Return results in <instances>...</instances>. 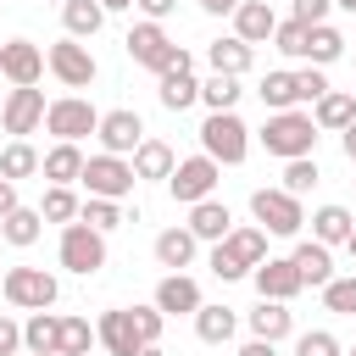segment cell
<instances>
[{"mask_svg":"<svg viewBox=\"0 0 356 356\" xmlns=\"http://www.w3.org/2000/svg\"><path fill=\"white\" fill-rule=\"evenodd\" d=\"M250 284H256V295H261V300H295V295L306 289L289 256H267V261L250 273Z\"/></svg>","mask_w":356,"mask_h":356,"instance_id":"obj_16","label":"cell"},{"mask_svg":"<svg viewBox=\"0 0 356 356\" xmlns=\"http://www.w3.org/2000/svg\"><path fill=\"white\" fill-rule=\"evenodd\" d=\"M83 161H89V156H83L78 145H50L44 161H39V172H44L50 184H78V178H83Z\"/></svg>","mask_w":356,"mask_h":356,"instance_id":"obj_26","label":"cell"},{"mask_svg":"<svg viewBox=\"0 0 356 356\" xmlns=\"http://www.w3.org/2000/svg\"><path fill=\"white\" fill-rule=\"evenodd\" d=\"M61 22H67V39H95L106 28V6L100 0H67L61 6Z\"/></svg>","mask_w":356,"mask_h":356,"instance_id":"obj_28","label":"cell"},{"mask_svg":"<svg viewBox=\"0 0 356 356\" xmlns=\"http://www.w3.org/2000/svg\"><path fill=\"white\" fill-rule=\"evenodd\" d=\"M273 33H278V17H273V6H267V0H245V6L234 11V39H245L250 50H256V44H267Z\"/></svg>","mask_w":356,"mask_h":356,"instance_id":"obj_18","label":"cell"},{"mask_svg":"<svg viewBox=\"0 0 356 356\" xmlns=\"http://www.w3.org/2000/svg\"><path fill=\"white\" fill-rule=\"evenodd\" d=\"M345 250H350V261H356V234H350V239H345Z\"/></svg>","mask_w":356,"mask_h":356,"instance_id":"obj_56","label":"cell"},{"mask_svg":"<svg viewBox=\"0 0 356 356\" xmlns=\"http://www.w3.org/2000/svg\"><path fill=\"white\" fill-rule=\"evenodd\" d=\"M17 350H22V323L0 312V356H17Z\"/></svg>","mask_w":356,"mask_h":356,"instance_id":"obj_47","label":"cell"},{"mask_svg":"<svg viewBox=\"0 0 356 356\" xmlns=\"http://www.w3.org/2000/svg\"><path fill=\"white\" fill-rule=\"evenodd\" d=\"M256 95H261V106H267V111H295V106H300V89H295V72H267Z\"/></svg>","mask_w":356,"mask_h":356,"instance_id":"obj_34","label":"cell"},{"mask_svg":"<svg viewBox=\"0 0 356 356\" xmlns=\"http://www.w3.org/2000/svg\"><path fill=\"white\" fill-rule=\"evenodd\" d=\"M39 161H44V156H39V150H33L28 139H11V145L0 150V178L22 184V178H33V172H39Z\"/></svg>","mask_w":356,"mask_h":356,"instance_id":"obj_30","label":"cell"},{"mask_svg":"<svg viewBox=\"0 0 356 356\" xmlns=\"http://www.w3.org/2000/svg\"><path fill=\"white\" fill-rule=\"evenodd\" d=\"M350 234H356V211H350V206H317V211H312V239H317V245L334 250V245H345Z\"/></svg>","mask_w":356,"mask_h":356,"instance_id":"obj_21","label":"cell"},{"mask_svg":"<svg viewBox=\"0 0 356 356\" xmlns=\"http://www.w3.org/2000/svg\"><path fill=\"white\" fill-rule=\"evenodd\" d=\"M78 184H83L95 200H128L139 178H134V161H128V156H106V150H100V156L83 161V178H78Z\"/></svg>","mask_w":356,"mask_h":356,"instance_id":"obj_4","label":"cell"},{"mask_svg":"<svg viewBox=\"0 0 356 356\" xmlns=\"http://www.w3.org/2000/svg\"><path fill=\"white\" fill-rule=\"evenodd\" d=\"M56 6H67V0H56Z\"/></svg>","mask_w":356,"mask_h":356,"instance_id":"obj_59","label":"cell"},{"mask_svg":"<svg viewBox=\"0 0 356 356\" xmlns=\"http://www.w3.org/2000/svg\"><path fill=\"white\" fill-rule=\"evenodd\" d=\"M44 67H50L67 89H89V83H95V72H100V61L89 56V44H83V39H56V44L44 50Z\"/></svg>","mask_w":356,"mask_h":356,"instance_id":"obj_10","label":"cell"},{"mask_svg":"<svg viewBox=\"0 0 356 356\" xmlns=\"http://www.w3.org/2000/svg\"><path fill=\"white\" fill-rule=\"evenodd\" d=\"M228 245H234V256H239L250 273L267 261V228H234V234H228Z\"/></svg>","mask_w":356,"mask_h":356,"instance_id":"obj_38","label":"cell"},{"mask_svg":"<svg viewBox=\"0 0 356 356\" xmlns=\"http://www.w3.org/2000/svg\"><path fill=\"white\" fill-rule=\"evenodd\" d=\"M122 44H128V61L145 67V72H156V78H167V72H195V56L178 50L161 22H134Z\"/></svg>","mask_w":356,"mask_h":356,"instance_id":"obj_1","label":"cell"},{"mask_svg":"<svg viewBox=\"0 0 356 356\" xmlns=\"http://www.w3.org/2000/svg\"><path fill=\"white\" fill-rule=\"evenodd\" d=\"M172 167H178V156H172V145H161V139H145L139 150H134V178H172Z\"/></svg>","mask_w":356,"mask_h":356,"instance_id":"obj_29","label":"cell"},{"mask_svg":"<svg viewBox=\"0 0 356 356\" xmlns=\"http://www.w3.org/2000/svg\"><path fill=\"white\" fill-rule=\"evenodd\" d=\"M95 345H100V334L89 317H61V350L56 356H89Z\"/></svg>","mask_w":356,"mask_h":356,"instance_id":"obj_37","label":"cell"},{"mask_svg":"<svg viewBox=\"0 0 356 356\" xmlns=\"http://www.w3.org/2000/svg\"><path fill=\"white\" fill-rule=\"evenodd\" d=\"M156 95H161V106H167V111H189V106L200 100V83H195V72H167Z\"/></svg>","mask_w":356,"mask_h":356,"instance_id":"obj_35","label":"cell"},{"mask_svg":"<svg viewBox=\"0 0 356 356\" xmlns=\"http://www.w3.org/2000/svg\"><path fill=\"white\" fill-rule=\"evenodd\" d=\"M334 6H339V11H356V0H334Z\"/></svg>","mask_w":356,"mask_h":356,"instance_id":"obj_55","label":"cell"},{"mask_svg":"<svg viewBox=\"0 0 356 356\" xmlns=\"http://www.w3.org/2000/svg\"><path fill=\"white\" fill-rule=\"evenodd\" d=\"M106 11H134V0H100Z\"/></svg>","mask_w":356,"mask_h":356,"instance_id":"obj_53","label":"cell"},{"mask_svg":"<svg viewBox=\"0 0 356 356\" xmlns=\"http://www.w3.org/2000/svg\"><path fill=\"white\" fill-rule=\"evenodd\" d=\"M195 239H206V245H222L228 234H234V211L211 195V200H200V206H189V222H184Z\"/></svg>","mask_w":356,"mask_h":356,"instance_id":"obj_17","label":"cell"},{"mask_svg":"<svg viewBox=\"0 0 356 356\" xmlns=\"http://www.w3.org/2000/svg\"><path fill=\"white\" fill-rule=\"evenodd\" d=\"M195 245H200V239H195L189 228H161V234H156V261L172 267V273H184V267L195 261Z\"/></svg>","mask_w":356,"mask_h":356,"instance_id":"obj_27","label":"cell"},{"mask_svg":"<svg viewBox=\"0 0 356 356\" xmlns=\"http://www.w3.org/2000/svg\"><path fill=\"white\" fill-rule=\"evenodd\" d=\"M306 39H312V28L289 17V22H278V33H273V50H278V56H295V61H306Z\"/></svg>","mask_w":356,"mask_h":356,"instance_id":"obj_40","label":"cell"},{"mask_svg":"<svg viewBox=\"0 0 356 356\" xmlns=\"http://www.w3.org/2000/svg\"><path fill=\"white\" fill-rule=\"evenodd\" d=\"M0 295H6L17 312H50L61 289H56V273H44V267H6Z\"/></svg>","mask_w":356,"mask_h":356,"instance_id":"obj_6","label":"cell"},{"mask_svg":"<svg viewBox=\"0 0 356 356\" xmlns=\"http://www.w3.org/2000/svg\"><path fill=\"white\" fill-rule=\"evenodd\" d=\"M317 178H323V172H317V161H312V156H300V161H284V184H278V189H289V195L300 200Z\"/></svg>","mask_w":356,"mask_h":356,"instance_id":"obj_41","label":"cell"},{"mask_svg":"<svg viewBox=\"0 0 356 356\" xmlns=\"http://www.w3.org/2000/svg\"><path fill=\"white\" fill-rule=\"evenodd\" d=\"M217 178H222V167H217V161L200 150V156H184V161L172 167V178H167V195H172L178 206H200V200H211Z\"/></svg>","mask_w":356,"mask_h":356,"instance_id":"obj_7","label":"cell"},{"mask_svg":"<svg viewBox=\"0 0 356 356\" xmlns=\"http://www.w3.org/2000/svg\"><path fill=\"white\" fill-rule=\"evenodd\" d=\"M0 78H11V89H33L44 78V50L33 39H6L0 44Z\"/></svg>","mask_w":356,"mask_h":356,"instance_id":"obj_13","label":"cell"},{"mask_svg":"<svg viewBox=\"0 0 356 356\" xmlns=\"http://www.w3.org/2000/svg\"><path fill=\"white\" fill-rule=\"evenodd\" d=\"M206 61H211V72H228V78H245L250 67H256V50L245 44V39H211V50H206Z\"/></svg>","mask_w":356,"mask_h":356,"instance_id":"obj_24","label":"cell"},{"mask_svg":"<svg viewBox=\"0 0 356 356\" xmlns=\"http://www.w3.org/2000/svg\"><path fill=\"white\" fill-rule=\"evenodd\" d=\"M56 256H61V267H67V273L89 278V273H100V267H106V234H95L89 222H67V228H61Z\"/></svg>","mask_w":356,"mask_h":356,"instance_id":"obj_8","label":"cell"},{"mask_svg":"<svg viewBox=\"0 0 356 356\" xmlns=\"http://www.w3.org/2000/svg\"><path fill=\"white\" fill-rule=\"evenodd\" d=\"M22 345H28V356H56L61 350V312H28Z\"/></svg>","mask_w":356,"mask_h":356,"instance_id":"obj_22","label":"cell"},{"mask_svg":"<svg viewBox=\"0 0 356 356\" xmlns=\"http://www.w3.org/2000/svg\"><path fill=\"white\" fill-rule=\"evenodd\" d=\"M339 150H345V161H356V122L339 134Z\"/></svg>","mask_w":356,"mask_h":356,"instance_id":"obj_52","label":"cell"},{"mask_svg":"<svg viewBox=\"0 0 356 356\" xmlns=\"http://www.w3.org/2000/svg\"><path fill=\"white\" fill-rule=\"evenodd\" d=\"M345 356H356V345H350V350H345Z\"/></svg>","mask_w":356,"mask_h":356,"instance_id":"obj_57","label":"cell"},{"mask_svg":"<svg viewBox=\"0 0 356 356\" xmlns=\"http://www.w3.org/2000/svg\"><path fill=\"white\" fill-rule=\"evenodd\" d=\"M234 356H278V345H267V339H245Z\"/></svg>","mask_w":356,"mask_h":356,"instance_id":"obj_51","label":"cell"},{"mask_svg":"<svg viewBox=\"0 0 356 356\" xmlns=\"http://www.w3.org/2000/svg\"><path fill=\"white\" fill-rule=\"evenodd\" d=\"M78 222H89L95 234H117L122 222H128V211H122V200H83V211H78Z\"/></svg>","mask_w":356,"mask_h":356,"instance_id":"obj_36","label":"cell"},{"mask_svg":"<svg viewBox=\"0 0 356 356\" xmlns=\"http://www.w3.org/2000/svg\"><path fill=\"white\" fill-rule=\"evenodd\" d=\"M139 356H167V350H161V345H145V350H139Z\"/></svg>","mask_w":356,"mask_h":356,"instance_id":"obj_54","label":"cell"},{"mask_svg":"<svg viewBox=\"0 0 356 356\" xmlns=\"http://www.w3.org/2000/svg\"><path fill=\"white\" fill-rule=\"evenodd\" d=\"M339 56H345V33H339L334 22H317L312 39H306V61H312V67H328V61H339Z\"/></svg>","mask_w":356,"mask_h":356,"instance_id":"obj_33","label":"cell"},{"mask_svg":"<svg viewBox=\"0 0 356 356\" xmlns=\"http://www.w3.org/2000/svg\"><path fill=\"white\" fill-rule=\"evenodd\" d=\"M17 206H22V200H17V184H11V178H0V222H6Z\"/></svg>","mask_w":356,"mask_h":356,"instance_id":"obj_49","label":"cell"},{"mask_svg":"<svg viewBox=\"0 0 356 356\" xmlns=\"http://www.w3.org/2000/svg\"><path fill=\"white\" fill-rule=\"evenodd\" d=\"M234 328H239V312L234 306H200L195 312V334H200V345H228L234 339Z\"/></svg>","mask_w":356,"mask_h":356,"instance_id":"obj_25","label":"cell"},{"mask_svg":"<svg viewBox=\"0 0 356 356\" xmlns=\"http://www.w3.org/2000/svg\"><path fill=\"white\" fill-rule=\"evenodd\" d=\"M0 284H6V273H0Z\"/></svg>","mask_w":356,"mask_h":356,"instance_id":"obj_58","label":"cell"},{"mask_svg":"<svg viewBox=\"0 0 356 356\" xmlns=\"http://www.w3.org/2000/svg\"><path fill=\"white\" fill-rule=\"evenodd\" d=\"M200 145H206V156L217 167H239L250 156V128L239 122V111H211L200 122Z\"/></svg>","mask_w":356,"mask_h":356,"instance_id":"obj_3","label":"cell"},{"mask_svg":"<svg viewBox=\"0 0 356 356\" xmlns=\"http://www.w3.org/2000/svg\"><path fill=\"white\" fill-rule=\"evenodd\" d=\"M134 312V323H139V339L145 345H161V328H167V317L156 312V306H128Z\"/></svg>","mask_w":356,"mask_h":356,"instance_id":"obj_45","label":"cell"},{"mask_svg":"<svg viewBox=\"0 0 356 356\" xmlns=\"http://www.w3.org/2000/svg\"><path fill=\"white\" fill-rule=\"evenodd\" d=\"M328 11H334V0H295V22H306V28L328 22Z\"/></svg>","mask_w":356,"mask_h":356,"instance_id":"obj_46","label":"cell"},{"mask_svg":"<svg viewBox=\"0 0 356 356\" xmlns=\"http://www.w3.org/2000/svg\"><path fill=\"white\" fill-rule=\"evenodd\" d=\"M295 89H300V100H306V106H317V100L328 95V78H323V67H300V72H295Z\"/></svg>","mask_w":356,"mask_h":356,"instance_id":"obj_44","label":"cell"},{"mask_svg":"<svg viewBox=\"0 0 356 356\" xmlns=\"http://www.w3.org/2000/svg\"><path fill=\"white\" fill-rule=\"evenodd\" d=\"M289 334H295V312H289V300H256V312H250V339L278 345V339H289Z\"/></svg>","mask_w":356,"mask_h":356,"instance_id":"obj_20","label":"cell"},{"mask_svg":"<svg viewBox=\"0 0 356 356\" xmlns=\"http://www.w3.org/2000/svg\"><path fill=\"white\" fill-rule=\"evenodd\" d=\"M323 306L339 312V317H356V273H350V278H334V284L323 289Z\"/></svg>","mask_w":356,"mask_h":356,"instance_id":"obj_42","label":"cell"},{"mask_svg":"<svg viewBox=\"0 0 356 356\" xmlns=\"http://www.w3.org/2000/svg\"><path fill=\"white\" fill-rule=\"evenodd\" d=\"M95 334H100L106 356H139V350H145V339H139V323H134V312H128V306H111V312H100Z\"/></svg>","mask_w":356,"mask_h":356,"instance_id":"obj_15","label":"cell"},{"mask_svg":"<svg viewBox=\"0 0 356 356\" xmlns=\"http://www.w3.org/2000/svg\"><path fill=\"white\" fill-rule=\"evenodd\" d=\"M256 139H261L267 156H278V161H300V156L317 150V122H312V111H267V122H261Z\"/></svg>","mask_w":356,"mask_h":356,"instance_id":"obj_2","label":"cell"},{"mask_svg":"<svg viewBox=\"0 0 356 356\" xmlns=\"http://www.w3.org/2000/svg\"><path fill=\"white\" fill-rule=\"evenodd\" d=\"M161 317H195L200 306H206V295H200V284L189 278V273H167L161 284H156V300H150Z\"/></svg>","mask_w":356,"mask_h":356,"instance_id":"obj_14","label":"cell"},{"mask_svg":"<svg viewBox=\"0 0 356 356\" xmlns=\"http://www.w3.org/2000/svg\"><path fill=\"white\" fill-rule=\"evenodd\" d=\"M289 261H295L300 284H312V289H328V284L339 278V273H334V256H328V245H317V239L295 245V250H289Z\"/></svg>","mask_w":356,"mask_h":356,"instance_id":"obj_19","label":"cell"},{"mask_svg":"<svg viewBox=\"0 0 356 356\" xmlns=\"http://www.w3.org/2000/svg\"><path fill=\"white\" fill-rule=\"evenodd\" d=\"M239 95H245V89H239V78H228V72H211V78L200 83V100H206L211 111H234Z\"/></svg>","mask_w":356,"mask_h":356,"instance_id":"obj_39","label":"cell"},{"mask_svg":"<svg viewBox=\"0 0 356 356\" xmlns=\"http://www.w3.org/2000/svg\"><path fill=\"white\" fill-rule=\"evenodd\" d=\"M78 211H83V200L72 195V184H50L44 200H39V217H44V222H61V228L78 222Z\"/></svg>","mask_w":356,"mask_h":356,"instance_id":"obj_31","label":"cell"},{"mask_svg":"<svg viewBox=\"0 0 356 356\" xmlns=\"http://www.w3.org/2000/svg\"><path fill=\"white\" fill-rule=\"evenodd\" d=\"M0 234H6V245H17V250H28L39 234H44V217H39V206H17L6 222H0Z\"/></svg>","mask_w":356,"mask_h":356,"instance_id":"obj_32","label":"cell"},{"mask_svg":"<svg viewBox=\"0 0 356 356\" xmlns=\"http://www.w3.org/2000/svg\"><path fill=\"white\" fill-rule=\"evenodd\" d=\"M139 11H145V22H167L172 11H178V0H134Z\"/></svg>","mask_w":356,"mask_h":356,"instance_id":"obj_48","label":"cell"},{"mask_svg":"<svg viewBox=\"0 0 356 356\" xmlns=\"http://www.w3.org/2000/svg\"><path fill=\"white\" fill-rule=\"evenodd\" d=\"M195 6H200L206 17H234V11L245 6V0H195Z\"/></svg>","mask_w":356,"mask_h":356,"instance_id":"obj_50","label":"cell"},{"mask_svg":"<svg viewBox=\"0 0 356 356\" xmlns=\"http://www.w3.org/2000/svg\"><path fill=\"white\" fill-rule=\"evenodd\" d=\"M312 122H317L323 134H345V128L356 122V95H350V89H328V95L312 106Z\"/></svg>","mask_w":356,"mask_h":356,"instance_id":"obj_23","label":"cell"},{"mask_svg":"<svg viewBox=\"0 0 356 356\" xmlns=\"http://www.w3.org/2000/svg\"><path fill=\"white\" fill-rule=\"evenodd\" d=\"M95 139H100L106 156H134L145 145V122H139V111L117 106V111H100V134Z\"/></svg>","mask_w":356,"mask_h":356,"instance_id":"obj_12","label":"cell"},{"mask_svg":"<svg viewBox=\"0 0 356 356\" xmlns=\"http://www.w3.org/2000/svg\"><path fill=\"white\" fill-rule=\"evenodd\" d=\"M250 217H256V228H267L278 239H295L306 228V211H300V200L289 189H256L250 195Z\"/></svg>","mask_w":356,"mask_h":356,"instance_id":"obj_5","label":"cell"},{"mask_svg":"<svg viewBox=\"0 0 356 356\" xmlns=\"http://www.w3.org/2000/svg\"><path fill=\"white\" fill-rule=\"evenodd\" d=\"M295 356H345V350L328 328H312V334H295Z\"/></svg>","mask_w":356,"mask_h":356,"instance_id":"obj_43","label":"cell"},{"mask_svg":"<svg viewBox=\"0 0 356 356\" xmlns=\"http://www.w3.org/2000/svg\"><path fill=\"white\" fill-rule=\"evenodd\" d=\"M44 89H11L6 95V106H0V128L11 134V139H28L33 128H44Z\"/></svg>","mask_w":356,"mask_h":356,"instance_id":"obj_11","label":"cell"},{"mask_svg":"<svg viewBox=\"0 0 356 356\" xmlns=\"http://www.w3.org/2000/svg\"><path fill=\"white\" fill-rule=\"evenodd\" d=\"M44 128L56 134V145H78L83 134H100V111H95L83 95H61V100H50Z\"/></svg>","mask_w":356,"mask_h":356,"instance_id":"obj_9","label":"cell"}]
</instances>
